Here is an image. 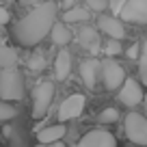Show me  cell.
Returning <instances> with one entry per match:
<instances>
[{
    "label": "cell",
    "instance_id": "6da1fadb",
    "mask_svg": "<svg viewBox=\"0 0 147 147\" xmlns=\"http://www.w3.org/2000/svg\"><path fill=\"white\" fill-rule=\"evenodd\" d=\"M56 24V5L54 2H39L32 11H28L13 28V37L20 46H37L46 35H50Z\"/></svg>",
    "mask_w": 147,
    "mask_h": 147
},
{
    "label": "cell",
    "instance_id": "7a4b0ae2",
    "mask_svg": "<svg viewBox=\"0 0 147 147\" xmlns=\"http://www.w3.org/2000/svg\"><path fill=\"white\" fill-rule=\"evenodd\" d=\"M0 97L5 100L24 97V80L18 67H0Z\"/></svg>",
    "mask_w": 147,
    "mask_h": 147
},
{
    "label": "cell",
    "instance_id": "3957f363",
    "mask_svg": "<svg viewBox=\"0 0 147 147\" xmlns=\"http://www.w3.org/2000/svg\"><path fill=\"white\" fill-rule=\"evenodd\" d=\"M52 97H54V84L52 82H41L37 84L32 91V117L41 119L52 106Z\"/></svg>",
    "mask_w": 147,
    "mask_h": 147
},
{
    "label": "cell",
    "instance_id": "277c9868",
    "mask_svg": "<svg viewBox=\"0 0 147 147\" xmlns=\"http://www.w3.org/2000/svg\"><path fill=\"white\" fill-rule=\"evenodd\" d=\"M125 136L128 141L136 143V145L147 147V119L138 113H130L125 115Z\"/></svg>",
    "mask_w": 147,
    "mask_h": 147
},
{
    "label": "cell",
    "instance_id": "5b68a950",
    "mask_svg": "<svg viewBox=\"0 0 147 147\" xmlns=\"http://www.w3.org/2000/svg\"><path fill=\"white\" fill-rule=\"evenodd\" d=\"M102 80H104V87L108 91H117V89L123 84L125 80V71L119 63H117L113 56H108L106 61H102Z\"/></svg>",
    "mask_w": 147,
    "mask_h": 147
},
{
    "label": "cell",
    "instance_id": "8992f818",
    "mask_svg": "<svg viewBox=\"0 0 147 147\" xmlns=\"http://www.w3.org/2000/svg\"><path fill=\"white\" fill-rule=\"evenodd\" d=\"M119 18L128 24H147V0H125Z\"/></svg>",
    "mask_w": 147,
    "mask_h": 147
},
{
    "label": "cell",
    "instance_id": "52a82bcc",
    "mask_svg": "<svg viewBox=\"0 0 147 147\" xmlns=\"http://www.w3.org/2000/svg\"><path fill=\"white\" fill-rule=\"evenodd\" d=\"M76 147H117V138L110 132L97 128V130H89V132L78 141Z\"/></svg>",
    "mask_w": 147,
    "mask_h": 147
},
{
    "label": "cell",
    "instance_id": "ba28073f",
    "mask_svg": "<svg viewBox=\"0 0 147 147\" xmlns=\"http://www.w3.org/2000/svg\"><path fill=\"white\" fill-rule=\"evenodd\" d=\"M143 97H145L143 87H141V82H138V80H134V78H125L123 84L119 87V100H121V104H125V106H136V104H141Z\"/></svg>",
    "mask_w": 147,
    "mask_h": 147
},
{
    "label": "cell",
    "instance_id": "9c48e42d",
    "mask_svg": "<svg viewBox=\"0 0 147 147\" xmlns=\"http://www.w3.org/2000/svg\"><path fill=\"white\" fill-rule=\"evenodd\" d=\"M82 110H84V95H82V93H74V95H69L67 100L61 104V108H59V119H61V121L76 119V117L82 115Z\"/></svg>",
    "mask_w": 147,
    "mask_h": 147
},
{
    "label": "cell",
    "instance_id": "30bf717a",
    "mask_svg": "<svg viewBox=\"0 0 147 147\" xmlns=\"http://www.w3.org/2000/svg\"><path fill=\"white\" fill-rule=\"evenodd\" d=\"M97 26L108 37H113V39H123L125 37V28H123V24H121V20H117V15H113V13L110 15H100Z\"/></svg>",
    "mask_w": 147,
    "mask_h": 147
},
{
    "label": "cell",
    "instance_id": "8fae6325",
    "mask_svg": "<svg viewBox=\"0 0 147 147\" xmlns=\"http://www.w3.org/2000/svg\"><path fill=\"white\" fill-rule=\"evenodd\" d=\"M78 41H80V46L84 48V50H89V52H100V48H102V41H100V35H97V30L93 26H84V28H80V32H78Z\"/></svg>",
    "mask_w": 147,
    "mask_h": 147
},
{
    "label": "cell",
    "instance_id": "7c38bea8",
    "mask_svg": "<svg viewBox=\"0 0 147 147\" xmlns=\"http://www.w3.org/2000/svg\"><path fill=\"white\" fill-rule=\"evenodd\" d=\"M97 69H100V63L95 59H87L80 63V76H82V82L87 89L95 87V80H97Z\"/></svg>",
    "mask_w": 147,
    "mask_h": 147
},
{
    "label": "cell",
    "instance_id": "4fadbf2b",
    "mask_svg": "<svg viewBox=\"0 0 147 147\" xmlns=\"http://www.w3.org/2000/svg\"><path fill=\"white\" fill-rule=\"evenodd\" d=\"M65 132H67V128H65V123L61 121V123H56V125H48V128L39 130V132H37V138H39V143H56V141H61V138L65 136Z\"/></svg>",
    "mask_w": 147,
    "mask_h": 147
},
{
    "label": "cell",
    "instance_id": "5bb4252c",
    "mask_svg": "<svg viewBox=\"0 0 147 147\" xmlns=\"http://www.w3.org/2000/svg\"><path fill=\"white\" fill-rule=\"evenodd\" d=\"M71 71V56H69L67 50H61L54 59V76L56 80H65Z\"/></svg>",
    "mask_w": 147,
    "mask_h": 147
},
{
    "label": "cell",
    "instance_id": "9a60e30c",
    "mask_svg": "<svg viewBox=\"0 0 147 147\" xmlns=\"http://www.w3.org/2000/svg\"><path fill=\"white\" fill-rule=\"evenodd\" d=\"M50 35H52V41L56 43V46H67L69 41H71V30L67 28V22H56L54 26H52V30H50Z\"/></svg>",
    "mask_w": 147,
    "mask_h": 147
},
{
    "label": "cell",
    "instance_id": "2e32d148",
    "mask_svg": "<svg viewBox=\"0 0 147 147\" xmlns=\"http://www.w3.org/2000/svg\"><path fill=\"white\" fill-rule=\"evenodd\" d=\"M89 15H91V13H89V11L84 9V7H76V5H74L71 9H67V11H65L63 20H65L67 24H76V22H87V20H89Z\"/></svg>",
    "mask_w": 147,
    "mask_h": 147
},
{
    "label": "cell",
    "instance_id": "e0dca14e",
    "mask_svg": "<svg viewBox=\"0 0 147 147\" xmlns=\"http://www.w3.org/2000/svg\"><path fill=\"white\" fill-rule=\"evenodd\" d=\"M15 65H18V52L0 43V67H15Z\"/></svg>",
    "mask_w": 147,
    "mask_h": 147
},
{
    "label": "cell",
    "instance_id": "ac0fdd59",
    "mask_svg": "<svg viewBox=\"0 0 147 147\" xmlns=\"http://www.w3.org/2000/svg\"><path fill=\"white\" fill-rule=\"evenodd\" d=\"M138 76H141V82L147 84V39L141 46V56H138Z\"/></svg>",
    "mask_w": 147,
    "mask_h": 147
},
{
    "label": "cell",
    "instance_id": "d6986e66",
    "mask_svg": "<svg viewBox=\"0 0 147 147\" xmlns=\"http://www.w3.org/2000/svg\"><path fill=\"white\" fill-rule=\"evenodd\" d=\"M28 67H30L32 71H43V69H46V59H43L41 52H35V54L28 59Z\"/></svg>",
    "mask_w": 147,
    "mask_h": 147
},
{
    "label": "cell",
    "instance_id": "ffe728a7",
    "mask_svg": "<svg viewBox=\"0 0 147 147\" xmlns=\"http://www.w3.org/2000/svg\"><path fill=\"white\" fill-rule=\"evenodd\" d=\"M121 39H113V37H108V43L104 46V52H106V56H117V54H121Z\"/></svg>",
    "mask_w": 147,
    "mask_h": 147
},
{
    "label": "cell",
    "instance_id": "44dd1931",
    "mask_svg": "<svg viewBox=\"0 0 147 147\" xmlns=\"http://www.w3.org/2000/svg\"><path fill=\"white\" fill-rule=\"evenodd\" d=\"M15 115H18V110H15L11 104H7V102H0V121H11Z\"/></svg>",
    "mask_w": 147,
    "mask_h": 147
},
{
    "label": "cell",
    "instance_id": "7402d4cb",
    "mask_svg": "<svg viewBox=\"0 0 147 147\" xmlns=\"http://www.w3.org/2000/svg\"><path fill=\"white\" fill-rule=\"evenodd\" d=\"M117 117H119V113L115 108H106V110H102L100 121L102 123H113V121H117Z\"/></svg>",
    "mask_w": 147,
    "mask_h": 147
},
{
    "label": "cell",
    "instance_id": "603a6c76",
    "mask_svg": "<svg viewBox=\"0 0 147 147\" xmlns=\"http://www.w3.org/2000/svg\"><path fill=\"white\" fill-rule=\"evenodd\" d=\"M84 2H87V7H89V9H93V11L108 9V0H84Z\"/></svg>",
    "mask_w": 147,
    "mask_h": 147
},
{
    "label": "cell",
    "instance_id": "cb8c5ba5",
    "mask_svg": "<svg viewBox=\"0 0 147 147\" xmlns=\"http://www.w3.org/2000/svg\"><path fill=\"white\" fill-rule=\"evenodd\" d=\"M123 5H125V0H108V9H110L113 15H119L121 9H123Z\"/></svg>",
    "mask_w": 147,
    "mask_h": 147
},
{
    "label": "cell",
    "instance_id": "d4e9b609",
    "mask_svg": "<svg viewBox=\"0 0 147 147\" xmlns=\"http://www.w3.org/2000/svg\"><path fill=\"white\" fill-rule=\"evenodd\" d=\"M128 56H130V59H138V56H141V46H138V43H136V46H132L128 50Z\"/></svg>",
    "mask_w": 147,
    "mask_h": 147
},
{
    "label": "cell",
    "instance_id": "484cf974",
    "mask_svg": "<svg viewBox=\"0 0 147 147\" xmlns=\"http://www.w3.org/2000/svg\"><path fill=\"white\" fill-rule=\"evenodd\" d=\"M7 22H9V11L0 7V26H2V24H7Z\"/></svg>",
    "mask_w": 147,
    "mask_h": 147
},
{
    "label": "cell",
    "instance_id": "4316f807",
    "mask_svg": "<svg viewBox=\"0 0 147 147\" xmlns=\"http://www.w3.org/2000/svg\"><path fill=\"white\" fill-rule=\"evenodd\" d=\"M37 147H65L61 141H56V143H39Z\"/></svg>",
    "mask_w": 147,
    "mask_h": 147
},
{
    "label": "cell",
    "instance_id": "83f0119b",
    "mask_svg": "<svg viewBox=\"0 0 147 147\" xmlns=\"http://www.w3.org/2000/svg\"><path fill=\"white\" fill-rule=\"evenodd\" d=\"M76 5V0H63V9L67 11V9H71V7Z\"/></svg>",
    "mask_w": 147,
    "mask_h": 147
},
{
    "label": "cell",
    "instance_id": "f1b7e54d",
    "mask_svg": "<svg viewBox=\"0 0 147 147\" xmlns=\"http://www.w3.org/2000/svg\"><path fill=\"white\" fill-rule=\"evenodd\" d=\"M22 2H30V5H39V2H46V0H22Z\"/></svg>",
    "mask_w": 147,
    "mask_h": 147
},
{
    "label": "cell",
    "instance_id": "f546056e",
    "mask_svg": "<svg viewBox=\"0 0 147 147\" xmlns=\"http://www.w3.org/2000/svg\"><path fill=\"white\" fill-rule=\"evenodd\" d=\"M143 102H145V108H147V93H145V97H143Z\"/></svg>",
    "mask_w": 147,
    "mask_h": 147
},
{
    "label": "cell",
    "instance_id": "4dcf8cb0",
    "mask_svg": "<svg viewBox=\"0 0 147 147\" xmlns=\"http://www.w3.org/2000/svg\"><path fill=\"white\" fill-rule=\"evenodd\" d=\"M0 43H2V37H0Z\"/></svg>",
    "mask_w": 147,
    "mask_h": 147
}]
</instances>
